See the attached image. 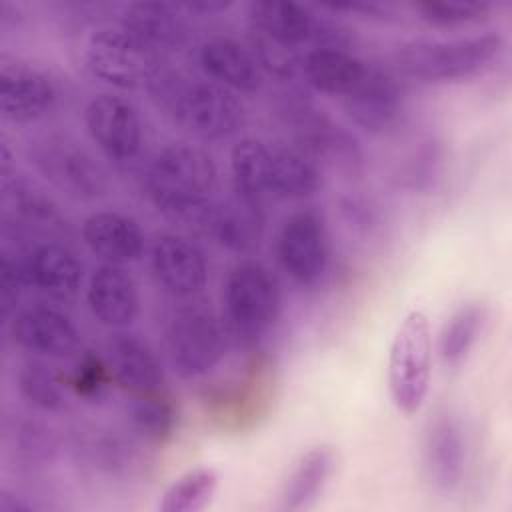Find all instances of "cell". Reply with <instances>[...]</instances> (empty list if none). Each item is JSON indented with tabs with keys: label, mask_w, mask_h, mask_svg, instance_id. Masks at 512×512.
<instances>
[{
	"label": "cell",
	"mask_w": 512,
	"mask_h": 512,
	"mask_svg": "<svg viewBox=\"0 0 512 512\" xmlns=\"http://www.w3.org/2000/svg\"><path fill=\"white\" fill-rule=\"evenodd\" d=\"M234 190L264 206L268 200H302L318 192V164L296 146L260 138L240 140L230 154Z\"/></svg>",
	"instance_id": "cell-1"
},
{
	"label": "cell",
	"mask_w": 512,
	"mask_h": 512,
	"mask_svg": "<svg viewBox=\"0 0 512 512\" xmlns=\"http://www.w3.org/2000/svg\"><path fill=\"white\" fill-rule=\"evenodd\" d=\"M218 168L200 146L174 142L156 152L144 172V190L166 218L194 226L214 198Z\"/></svg>",
	"instance_id": "cell-2"
},
{
	"label": "cell",
	"mask_w": 512,
	"mask_h": 512,
	"mask_svg": "<svg viewBox=\"0 0 512 512\" xmlns=\"http://www.w3.org/2000/svg\"><path fill=\"white\" fill-rule=\"evenodd\" d=\"M146 88L176 124L202 140L228 138L244 122L238 96L208 78L162 70Z\"/></svg>",
	"instance_id": "cell-3"
},
{
	"label": "cell",
	"mask_w": 512,
	"mask_h": 512,
	"mask_svg": "<svg viewBox=\"0 0 512 512\" xmlns=\"http://www.w3.org/2000/svg\"><path fill=\"white\" fill-rule=\"evenodd\" d=\"M504 50V36L486 30L470 36L412 40L396 48L394 64L400 74L428 82H462L488 68Z\"/></svg>",
	"instance_id": "cell-4"
},
{
	"label": "cell",
	"mask_w": 512,
	"mask_h": 512,
	"mask_svg": "<svg viewBox=\"0 0 512 512\" xmlns=\"http://www.w3.org/2000/svg\"><path fill=\"white\" fill-rule=\"evenodd\" d=\"M282 290L276 276L258 260L238 262L224 286V316L230 336L242 346H256L276 326Z\"/></svg>",
	"instance_id": "cell-5"
},
{
	"label": "cell",
	"mask_w": 512,
	"mask_h": 512,
	"mask_svg": "<svg viewBox=\"0 0 512 512\" xmlns=\"http://www.w3.org/2000/svg\"><path fill=\"white\" fill-rule=\"evenodd\" d=\"M166 54L120 20L98 28L84 52L86 68L116 88L148 86L164 70Z\"/></svg>",
	"instance_id": "cell-6"
},
{
	"label": "cell",
	"mask_w": 512,
	"mask_h": 512,
	"mask_svg": "<svg viewBox=\"0 0 512 512\" xmlns=\"http://www.w3.org/2000/svg\"><path fill=\"white\" fill-rule=\"evenodd\" d=\"M250 34L284 50L304 54V48H346L352 42L348 28L294 2H252L248 6Z\"/></svg>",
	"instance_id": "cell-7"
},
{
	"label": "cell",
	"mask_w": 512,
	"mask_h": 512,
	"mask_svg": "<svg viewBox=\"0 0 512 512\" xmlns=\"http://www.w3.org/2000/svg\"><path fill=\"white\" fill-rule=\"evenodd\" d=\"M432 370L430 322L422 310H410L400 322L388 354V390L394 406L416 414L428 394Z\"/></svg>",
	"instance_id": "cell-8"
},
{
	"label": "cell",
	"mask_w": 512,
	"mask_h": 512,
	"mask_svg": "<svg viewBox=\"0 0 512 512\" xmlns=\"http://www.w3.org/2000/svg\"><path fill=\"white\" fill-rule=\"evenodd\" d=\"M26 156L34 170L66 196L96 200L108 190V178L100 162L68 134L34 138L26 148Z\"/></svg>",
	"instance_id": "cell-9"
},
{
	"label": "cell",
	"mask_w": 512,
	"mask_h": 512,
	"mask_svg": "<svg viewBox=\"0 0 512 512\" xmlns=\"http://www.w3.org/2000/svg\"><path fill=\"white\" fill-rule=\"evenodd\" d=\"M226 332L202 304L178 308L166 324V352L178 376L192 380L216 368L226 354Z\"/></svg>",
	"instance_id": "cell-10"
},
{
	"label": "cell",
	"mask_w": 512,
	"mask_h": 512,
	"mask_svg": "<svg viewBox=\"0 0 512 512\" xmlns=\"http://www.w3.org/2000/svg\"><path fill=\"white\" fill-rule=\"evenodd\" d=\"M280 110L292 126L296 148L314 162L344 170H356L362 164L364 152L356 136L306 98H286Z\"/></svg>",
	"instance_id": "cell-11"
},
{
	"label": "cell",
	"mask_w": 512,
	"mask_h": 512,
	"mask_svg": "<svg viewBox=\"0 0 512 512\" xmlns=\"http://www.w3.org/2000/svg\"><path fill=\"white\" fill-rule=\"evenodd\" d=\"M276 250L284 272L296 284H316L330 262V236L322 212L302 208L290 214L280 228Z\"/></svg>",
	"instance_id": "cell-12"
},
{
	"label": "cell",
	"mask_w": 512,
	"mask_h": 512,
	"mask_svg": "<svg viewBox=\"0 0 512 512\" xmlns=\"http://www.w3.org/2000/svg\"><path fill=\"white\" fill-rule=\"evenodd\" d=\"M194 228L232 252L248 254L262 244L266 216L262 204L232 190L226 196H214L200 212Z\"/></svg>",
	"instance_id": "cell-13"
},
{
	"label": "cell",
	"mask_w": 512,
	"mask_h": 512,
	"mask_svg": "<svg viewBox=\"0 0 512 512\" xmlns=\"http://www.w3.org/2000/svg\"><path fill=\"white\" fill-rule=\"evenodd\" d=\"M84 124L108 160L122 164L140 152L142 120L128 98L112 92L96 94L84 108Z\"/></svg>",
	"instance_id": "cell-14"
},
{
	"label": "cell",
	"mask_w": 512,
	"mask_h": 512,
	"mask_svg": "<svg viewBox=\"0 0 512 512\" xmlns=\"http://www.w3.org/2000/svg\"><path fill=\"white\" fill-rule=\"evenodd\" d=\"M60 86L44 68L26 62H4L0 68L2 116L16 124L34 122L54 110Z\"/></svg>",
	"instance_id": "cell-15"
},
{
	"label": "cell",
	"mask_w": 512,
	"mask_h": 512,
	"mask_svg": "<svg viewBox=\"0 0 512 512\" xmlns=\"http://www.w3.org/2000/svg\"><path fill=\"white\" fill-rule=\"evenodd\" d=\"M26 286H32L56 302H72L84 282V262L62 242H40L20 254Z\"/></svg>",
	"instance_id": "cell-16"
},
{
	"label": "cell",
	"mask_w": 512,
	"mask_h": 512,
	"mask_svg": "<svg viewBox=\"0 0 512 512\" xmlns=\"http://www.w3.org/2000/svg\"><path fill=\"white\" fill-rule=\"evenodd\" d=\"M348 118L370 134L390 132L404 116V90L398 80L380 68H368L360 84L346 96Z\"/></svg>",
	"instance_id": "cell-17"
},
{
	"label": "cell",
	"mask_w": 512,
	"mask_h": 512,
	"mask_svg": "<svg viewBox=\"0 0 512 512\" xmlns=\"http://www.w3.org/2000/svg\"><path fill=\"white\" fill-rule=\"evenodd\" d=\"M466 466V432L450 410L436 412L422 436V468L432 486L450 490L460 484Z\"/></svg>",
	"instance_id": "cell-18"
},
{
	"label": "cell",
	"mask_w": 512,
	"mask_h": 512,
	"mask_svg": "<svg viewBox=\"0 0 512 512\" xmlns=\"http://www.w3.org/2000/svg\"><path fill=\"white\" fill-rule=\"evenodd\" d=\"M14 344L40 358H68L80 350V332L64 312L52 306H30L10 322Z\"/></svg>",
	"instance_id": "cell-19"
},
{
	"label": "cell",
	"mask_w": 512,
	"mask_h": 512,
	"mask_svg": "<svg viewBox=\"0 0 512 512\" xmlns=\"http://www.w3.org/2000/svg\"><path fill=\"white\" fill-rule=\"evenodd\" d=\"M150 266L158 284L178 298H190L202 292L208 282L204 252L184 236H160L152 244Z\"/></svg>",
	"instance_id": "cell-20"
},
{
	"label": "cell",
	"mask_w": 512,
	"mask_h": 512,
	"mask_svg": "<svg viewBox=\"0 0 512 512\" xmlns=\"http://www.w3.org/2000/svg\"><path fill=\"white\" fill-rule=\"evenodd\" d=\"M86 302L96 320L110 328L130 326L140 310L134 278L118 264H100L88 280Z\"/></svg>",
	"instance_id": "cell-21"
},
{
	"label": "cell",
	"mask_w": 512,
	"mask_h": 512,
	"mask_svg": "<svg viewBox=\"0 0 512 512\" xmlns=\"http://www.w3.org/2000/svg\"><path fill=\"white\" fill-rule=\"evenodd\" d=\"M198 64L208 80L232 92H256L264 82V70L250 46L232 38L206 40L198 50Z\"/></svg>",
	"instance_id": "cell-22"
},
{
	"label": "cell",
	"mask_w": 512,
	"mask_h": 512,
	"mask_svg": "<svg viewBox=\"0 0 512 512\" xmlns=\"http://www.w3.org/2000/svg\"><path fill=\"white\" fill-rule=\"evenodd\" d=\"M82 240L106 264H128L142 256L144 232L140 224L122 212L100 210L82 222Z\"/></svg>",
	"instance_id": "cell-23"
},
{
	"label": "cell",
	"mask_w": 512,
	"mask_h": 512,
	"mask_svg": "<svg viewBox=\"0 0 512 512\" xmlns=\"http://www.w3.org/2000/svg\"><path fill=\"white\" fill-rule=\"evenodd\" d=\"M112 378L130 394L154 392L164 386V372L150 346L136 334H114L106 346Z\"/></svg>",
	"instance_id": "cell-24"
},
{
	"label": "cell",
	"mask_w": 512,
	"mask_h": 512,
	"mask_svg": "<svg viewBox=\"0 0 512 512\" xmlns=\"http://www.w3.org/2000/svg\"><path fill=\"white\" fill-rule=\"evenodd\" d=\"M368 64L346 48L318 46L304 50L298 72L316 90L346 98L366 76Z\"/></svg>",
	"instance_id": "cell-25"
},
{
	"label": "cell",
	"mask_w": 512,
	"mask_h": 512,
	"mask_svg": "<svg viewBox=\"0 0 512 512\" xmlns=\"http://www.w3.org/2000/svg\"><path fill=\"white\" fill-rule=\"evenodd\" d=\"M336 466V456L330 446H314L302 452L278 492L276 508L280 512H294L310 506L324 490Z\"/></svg>",
	"instance_id": "cell-26"
},
{
	"label": "cell",
	"mask_w": 512,
	"mask_h": 512,
	"mask_svg": "<svg viewBox=\"0 0 512 512\" xmlns=\"http://www.w3.org/2000/svg\"><path fill=\"white\" fill-rule=\"evenodd\" d=\"M2 196L18 220L44 230H64L66 218L60 206L24 174L2 164Z\"/></svg>",
	"instance_id": "cell-27"
},
{
	"label": "cell",
	"mask_w": 512,
	"mask_h": 512,
	"mask_svg": "<svg viewBox=\"0 0 512 512\" xmlns=\"http://www.w3.org/2000/svg\"><path fill=\"white\" fill-rule=\"evenodd\" d=\"M118 20L142 34L164 54L178 50L186 42V24L180 18V6L174 4L132 2L124 6Z\"/></svg>",
	"instance_id": "cell-28"
},
{
	"label": "cell",
	"mask_w": 512,
	"mask_h": 512,
	"mask_svg": "<svg viewBox=\"0 0 512 512\" xmlns=\"http://www.w3.org/2000/svg\"><path fill=\"white\" fill-rule=\"evenodd\" d=\"M128 416L136 434L154 444L170 440L178 424L176 404L172 402V396L166 392V388L132 394Z\"/></svg>",
	"instance_id": "cell-29"
},
{
	"label": "cell",
	"mask_w": 512,
	"mask_h": 512,
	"mask_svg": "<svg viewBox=\"0 0 512 512\" xmlns=\"http://www.w3.org/2000/svg\"><path fill=\"white\" fill-rule=\"evenodd\" d=\"M484 318L486 308L478 302H468L454 310L438 338V354L444 366H458L468 356L480 336Z\"/></svg>",
	"instance_id": "cell-30"
},
{
	"label": "cell",
	"mask_w": 512,
	"mask_h": 512,
	"mask_svg": "<svg viewBox=\"0 0 512 512\" xmlns=\"http://www.w3.org/2000/svg\"><path fill=\"white\" fill-rule=\"evenodd\" d=\"M220 484V474L210 466H200L178 476L162 494L160 512H198L204 510Z\"/></svg>",
	"instance_id": "cell-31"
},
{
	"label": "cell",
	"mask_w": 512,
	"mask_h": 512,
	"mask_svg": "<svg viewBox=\"0 0 512 512\" xmlns=\"http://www.w3.org/2000/svg\"><path fill=\"white\" fill-rule=\"evenodd\" d=\"M22 398L38 410L62 412L68 408V394L62 378L44 362L28 360L18 370Z\"/></svg>",
	"instance_id": "cell-32"
},
{
	"label": "cell",
	"mask_w": 512,
	"mask_h": 512,
	"mask_svg": "<svg viewBox=\"0 0 512 512\" xmlns=\"http://www.w3.org/2000/svg\"><path fill=\"white\" fill-rule=\"evenodd\" d=\"M414 10L432 26L454 28L486 18L492 12V4L472 0H422L414 4Z\"/></svg>",
	"instance_id": "cell-33"
},
{
	"label": "cell",
	"mask_w": 512,
	"mask_h": 512,
	"mask_svg": "<svg viewBox=\"0 0 512 512\" xmlns=\"http://www.w3.org/2000/svg\"><path fill=\"white\" fill-rule=\"evenodd\" d=\"M442 162H444V152L434 138L420 142L418 150H414L410 160H406L404 164V172H402L404 184L412 190H426L434 186V182L442 172Z\"/></svg>",
	"instance_id": "cell-34"
},
{
	"label": "cell",
	"mask_w": 512,
	"mask_h": 512,
	"mask_svg": "<svg viewBox=\"0 0 512 512\" xmlns=\"http://www.w3.org/2000/svg\"><path fill=\"white\" fill-rule=\"evenodd\" d=\"M108 368V364H102V360L92 354L78 356L70 386L84 398H98L106 390Z\"/></svg>",
	"instance_id": "cell-35"
},
{
	"label": "cell",
	"mask_w": 512,
	"mask_h": 512,
	"mask_svg": "<svg viewBox=\"0 0 512 512\" xmlns=\"http://www.w3.org/2000/svg\"><path fill=\"white\" fill-rule=\"evenodd\" d=\"M12 446L26 462H42L54 452L52 436L34 422H22L14 428Z\"/></svg>",
	"instance_id": "cell-36"
},
{
	"label": "cell",
	"mask_w": 512,
	"mask_h": 512,
	"mask_svg": "<svg viewBox=\"0 0 512 512\" xmlns=\"http://www.w3.org/2000/svg\"><path fill=\"white\" fill-rule=\"evenodd\" d=\"M342 212L350 226L362 228V230H372L376 226V208L366 200L358 196H348L342 200Z\"/></svg>",
	"instance_id": "cell-37"
},
{
	"label": "cell",
	"mask_w": 512,
	"mask_h": 512,
	"mask_svg": "<svg viewBox=\"0 0 512 512\" xmlns=\"http://www.w3.org/2000/svg\"><path fill=\"white\" fill-rule=\"evenodd\" d=\"M230 4L228 2H194V4H184L182 8L190 12H216V10H226Z\"/></svg>",
	"instance_id": "cell-38"
}]
</instances>
